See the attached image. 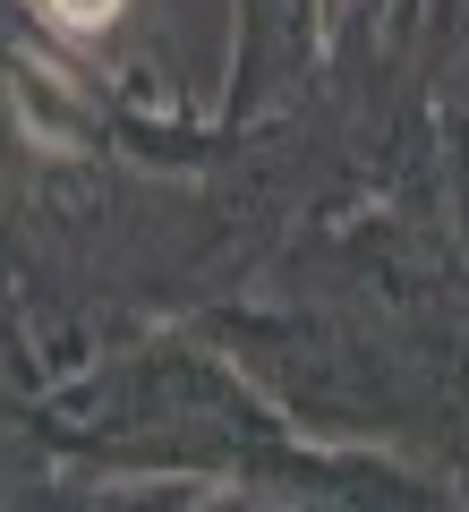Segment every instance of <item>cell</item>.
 I'll use <instances>...</instances> for the list:
<instances>
[{
  "mask_svg": "<svg viewBox=\"0 0 469 512\" xmlns=\"http://www.w3.org/2000/svg\"><path fill=\"white\" fill-rule=\"evenodd\" d=\"M60 26H77V35H94V26H111L120 18V0H43Z\"/></svg>",
  "mask_w": 469,
  "mask_h": 512,
  "instance_id": "cell-1",
  "label": "cell"
}]
</instances>
